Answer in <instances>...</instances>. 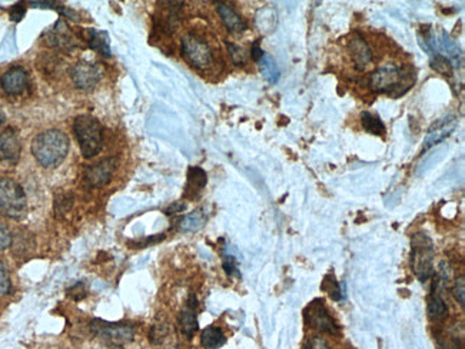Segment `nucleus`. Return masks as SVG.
I'll return each instance as SVG.
<instances>
[{
  "label": "nucleus",
  "mask_w": 465,
  "mask_h": 349,
  "mask_svg": "<svg viewBox=\"0 0 465 349\" xmlns=\"http://www.w3.org/2000/svg\"><path fill=\"white\" fill-rule=\"evenodd\" d=\"M149 341L155 346V349H178L171 325L166 322H158L152 326L149 332Z\"/></svg>",
  "instance_id": "f3484780"
},
{
  "label": "nucleus",
  "mask_w": 465,
  "mask_h": 349,
  "mask_svg": "<svg viewBox=\"0 0 465 349\" xmlns=\"http://www.w3.org/2000/svg\"><path fill=\"white\" fill-rule=\"evenodd\" d=\"M69 152V138L57 129L45 130L32 142V154L44 168H56Z\"/></svg>",
  "instance_id": "f03ea898"
},
{
  "label": "nucleus",
  "mask_w": 465,
  "mask_h": 349,
  "mask_svg": "<svg viewBox=\"0 0 465 349\" xmlns=\"http://www.w3.org/2000/svg\"><path fill=\"white\" fill-rule=\"evenodd\" d=\"M73 205V195L71 193H62L57 196L55 201V213L56 216H63L66 215Z\"/></svg>",
  "instance_id": "cd10ccee"
},
{
  "label": "nucleus",
  "mask_w": 465,
  "mask_h": 349,
  "mask_svg": "<svg viewBox=\"0 0 465 349\" xmlns=\"http://www.w3.org/2000/svg\"><path fill=\"white\" fill-rule=\"evenodd\" d=\"M322 289H325L334 301H341L343 299L341 287H340V283H338L334 279V276H327L325 278V280L322 283Z\"/></svg>",
  "instance_id": "c85d7f7f"
},
{
  "label": "nucleus",
  "mask_w": 465,
  "mask_h": 349,
  "mask_svg": "<svg viewBox=\"0 0 465 349\" xmlns=\"http://www.w3.org/2000/svg\"><path fill=\"white\" fill-rule=\"evenodd\" d=\"M206 224V215L203 211L198 209V211H194L192 213H189L186 216H183L178 228L181 232H197L199 229L203 228V225Z\"/></svg>",
  "instance_id": "5701e85b"
},
{
  "label": "nucleus",
  "mask_w": 465,
  "mask_h": 349,
  "mask_svg": "<svg viewBox=\"0 0 465 349\" xmlns=\"http://www.w3.org/2000/svg\"><path fill=\"white\" fill-rule=\"evenodd\" d=\"M71 78L78 89L91 92L98 86L102 78V72L98 64L89 62H79L72 68Z\"/></svg>",
  "instance_id": "9d476101"
},
{
  "label": "nucleus",
  "mask_w": 465,
  "mask_h": 349,
  "mask_svg": "<svg viewBox=\"0 0 465 349\" xmlns=\"http://www.w3.org/2000/svg\"><path fill=\"white\" fill-rule=\"evenodd\" d=\"M217 12L222 20V24L230 33H242L248 29L245 19L228 3H217Z\"/></svg>",
  "instance_id": "dca6fc26"
},
{
  "label": "nucleus",
  "mask_w": 465,
  "mask_h": 349,
  "mask_svg": "<svg viewBox=\"0 0 465 349\" xmlns=\"http://www.w3.org/2000/svg\"><path fill=\"white\" fill-rule=\"evenodd\" d=\"M226 48H228V53H229L232 62H234L235 64H238V66H242V64L246 63L248 53L242 46L237 45V43L226 42Z\"/></svg>",
  "instance_id": "bb28decb"
},
{
  "label": "nucleus",
  "mask_w": 465,
  "mask_h": 349,
  "mask_svg": "<svg viewBox=\"0 0 465 349\" xmlns=\"http://www.w3.org/2000/svg\"><path fill=\"white\" fill-rule=\"evenodd\" d=\"M444 287H446V285H442L441 282L435 280L432 291L428 296V316L435 322L446 319L447 315H448V305H447L446 301H444V298L439 292Z\"/></svg>",
  "instance_id": "6ab92c4d"
},
{
  "label": "nucleus",
  "mask_w": 465,
  "mask_h": 349,
  "mask_svg": "<svg viewBox=\"0 0 465 349\" xmlns=\"http://www.w3.org/2000/svg\"><path fill=\"white\" fill-rule=\"evenodd\" d=\"M20 156V141L12 127L0 132V163L15 165Z\"/></svg>",
  "instance_id": "ddd939ff"
},
{
  "label": "nucleus",
  "mask_w": 465,
  "mask_h": 349,
  "mask_svg": "<svg viewBox=\"0 0 465 349\" xmlns=\"http://www.w3.org/2000/svg\"><path fill=\"white\" fill-rule=\"evenodd\" d=\"M46 43L52 48H62L69 49L75 46L73 36L68 28V25L63 20H59L57 24L45 33Z\"/></svg>",
  "instance_id": "a211bd4d"
},
{
  "label": "nucleus",
  "mask_w": 465,
  "mask_h": 349,
  "mask_svg": "<svg viewBox=\"0 0 465 349\" xmlns=\"http://www.w3.org/2000/svg\"><path fill=\"white\" fill-rule=\"evenodd\" d=\"M224 269L225 272L232 276V275H235L238 274V267H237V259L234 256H225L224 258Z\"/></svg>",
  "instance_id": "c9c22d12"
},
{
  "label": "nucleus",
  "mask_w": 465,
  "mask_h": 349,
  "mask_svg": "<svg viewBox=\"0 0 465 349\" xmlns=\"http://www.w3.org/2000/svg\"><path fill=\"white\" fill-rule=\"evenodd\" d=\"M10 287H12V283H10L8 269L2 262H0V296H5L6 294H9Z\"/></svg>",
  "instance_id": "7c9ffc66"
},
{
  "label": "nucleus",
  "mask_w": 465,
  "mask_h": 349,
  "mask_svg": "<svg viewBox=\"0 0 465 349\" xmlns=\"http://www.w3.org/2000/svg\"><path fill=\"white\" fill-rule=\"evenodd\" d=\"M361 125L365 132L372 135H384L385 134V125L379 119V116L371 114V112H363L361 114Z\"/></svg>",
  "instance_id": "393cba45"
},
{
  "label": "nucleus",
  "mask_w": 465,
  "mask_h": 349,
  "mask_svg": "<svg viewBox=\"0 0 465 349\" xmlns=\"http://www.w3.org/2000/svg\"><path fill=\"white\" fill-rule=\"evenodd\" d=\"M0 86H2V89L10 96L22 95L29 86L28 72L20 66L12 68L0 78Z\"/></svg>",
  "instance_id": "f8f14e48"
},
{
  "label": "nucleus",
  "mask_w": 465,
  "mask_h": 349,
  "mask_svg": "<svg viewBox=\"0 0 465 349\" xmlns=\"http://www.w3.org/2000/svg\"><path fill=\"white\" fill-rule=\"evenodd\" d=\"M9 15H10V19L13 21H20V20H22L25 17V15H26V6H25V3H16V5H13L10 8V10H9Z\"/></svg>",
  "instance_id": "473e14b6"
},
{
  "label": "nucleus",
  "mask_w": 465,
  "mask_h": 349,
  "mask_svg": "<svg viewBox=\"0 0 465 349\" xmlns=\"http://www.w3.org/2000/svg\"><path fill=\"white\" fill-rule=\"evenodd\" d=\"M226 343V337L218 326H208L202 331L201 345L203 349H219Z\"/></svg>",
  "instance_id": "4be33fe9"
},
{
  "label": "nucleus",
  "mask_w": 465,
  "mask_h": 349,
  "mask_svg": "<svg viewBox=\"0 0 465 349\" xmlns=\"http://www.w3.org/2000/svg\"><path fill=\"white\" fill-rule=\"evenodd\" d=\"M118 166L116 158H107L92 166H88L84 170V181L91 188H100L107 185Z\"/></svg>",
  "instance_id": "9b49d317"
},
{
  "label": "nucleus",
  "mask_w": 465,
  "mask_h": 349,
  "mask_svg": "<svg viewBox=\"0 0 465 349\" xmlns=\"http://www.w3.org/2000/svg\"><path fill=\"white\" fill-rule=\"evenodd\" d=\"M258 66L261 71V75L269 82V83H277L281 78V72L277 66V63L272 59L271 55L265 53L262 59L258 62Z\"/></svg>",
  "instance_id": "b1692460"
},
{
  "label": "nucleus",
  "mask_w": 465,
  "mask_h": 349,
  "mask_svg": "<svg viewBox=\"0 0 465 349\" xmlns=\"http://www.w3.org/2000/svg\"><path fill=\"white\" fill-rule=\"evenodd\" d=\"M304 315L307 325H309L313 330L327 332L329 335H336L340 332V326L336 325V322L329 315L322 299H316L311 302L305 308Z\"/></svg>",
  "instance_id": "6e6552de"
},
{
  "label": "nucleus",
  "mask_w": 465,
  "mask_h": 349,
  "mask_svg": "<svg viewBox=\"0 0 465 349\" xmlns=\"http://www.w3.org/2000/svg\"><path fill=\"white\" fill-rule=\"evenodd\" d=\"M89 326L95 337L111 345L122 346L125 343H129L135 338V326L131 323L93 319Z\"/></svg>",
  "instance_id": "0eeeda50"
},
{
  "label": "nucleus",
  "mask_w": 465,
  "mask_h": 349,
  "mask_svg": "<svg viewBox=\"0 0 465 349\" xmlns=\"http://www.w3.org/2000/svg\"><path fill=\"white\" fill-rule=\"evenodd\" d=\"M347 49L352 60L354 68L359 72L365 71L374 60V52L361 32H354L351 35Z\"/></svg>",
  "instance_id": "1a4fd4ad"
},
{
  "label": "nucleus",
  "mask_w": 465,
  "mask_h": 349,
  "mask_svg": "<svg viewBox=\"0 0 465 349\" xmlns=\"http://www.w3.org/2000/svg\"><path fill=\"white\" fill-rule=\"evenodd\" d=\"M178 326L188 339H191L198 331V318H197V298L194 295L189 296L186 307L181 311L178 316Z\"/></svg>",
  "instance_id": "2eb2a0df"
},
{
  "label": "nucleus",
  "mask_w": 465,
  "mask_h": 349,
  "mask_svg": "<svg viewBox=\"0 0 465 349\" xmlns=\"http://www.w3.org/2000/svg\"><path fill=\"white\" fill-rule=\"evenodd\" d=\"M453 295H454L455 301L461 305V308H464V305H465V280H464V276L457 278V280L454 283V288H453Z\"/></svg>",
  "instance_id": "c756f323"
},
{
  "label": "nucleus",
  "mask_w": 465,
  "mask_h": 349,
  "mask_svg": "<svg viewBox=\"0 0 465 349\" xmlns=\"http://www.w3.org/2000/svg\"><path fill=\"white\" fill-rule=\"evenodd\" d=\"M206 184H208L206 172L199 166H191L188 169V184H186L185 196L195 198V196H198L202 192Z\"/></svg>",
  "instance_id": "aec40b11"
},
{
  "label": "nucleus",
  "mask_w": 465,
  "mask_h": 349,
  "mask_svg": "<svg viewBox=\"0 0 465 349\" xmlns=\"http://www.w3.org/2000/svg\"><path fill=\"white\" fill-rule=\"evenodd\" d=\"M185 208H186V205H185V204H179V202H176V204H174L172 206H169V208L165 211V213H166V215L178 213V212H182Z\"/></svg>",
  "instance_id": "4c0bfd02"
},
{
  "label": "nucleus",
  "mask_w": 465,
  "mask_h": 349,
  "mask_svg": "<svg viewBox=\"0 0 465 349\" xmlns=\"http://www.w3.org/2000/svg\"><path fill=\"white\" fill-rule=\"evenodd\" d=\"M457 126V120L453 116H448L447 120L441 119L439 122L434 123L432 127L428 130V134L424 141V147H422V154L431 149L432 146L441 143L442 141H446L453 132Z\"/></svg>",
  "instance_id": "4468645a"
},
{
  "label": "nucleus",
  "mask_w": 465,
  "mask_h": 349,
  "mask_svg": "<svg viewBox=\"0 0 465 349\" xmlns=\"http://www.w3.org/2000/svg\"><path fill=\"white\" fill-rule=\"evenodd\" d=\"M68 295H69L72 299H75V301H80V299H83L84 296L88 295V292H86V289H84L83 283L79 282V283H76V285H73L72 288L68 289Z\"/></svg>",
  "instance_id": "72a5a7b5"
},
{
  "label": "nucleus",
  "mask_w": 465,
  "mask_h": 349,
  "mask_svg": "<svg viewBox=\"0 0 465 349\" xmlns=\"http://www.w3.org/2000/svg\"><path fill=\"white\" fill-rule=\"evenodd\" d=\"M264 55H265V52H264V49L259 46V42L253 43L252 48H250V57H252V60L258 63V62L262 59Z\"/></svg>",
  "instance_id": "e433bc0d"
},
{
  "label": "nucleus",
  "mask_w": 465,
  "mask_h": 349,
  "mask_svg": "<svg viewBox=\"0 0 465 349\" xmlns=\"http://www.w3.org/2000/svg\"><path fill=\"white\" fill-rule=\"evenodd\" d=\"M431 55V66L434 71H437L438 73H441L442 76H451L453 75V64L450 63V60L447 57H444L439 53H430Z\"/></svg>",
  "instance_id": "a878e982"
},
{
  "label": "nucleus",
  "mask_w": 465,
  "mask_h": 349,
  "mask_svg": "<svg viewBox=\"0 0 465 349\" xmlns=\"http://www.w3.org/2000/svg\"><path fill=\"white\" fill-rule=\"evenodd\" d=\"M84 40L88 42V46L98 53L103 56H111V48H109V39L104 32H98L95 29L86 30V37Z\"/></svg>",
  "instance_id": "412c9836"
},
{
  "label": "nucleus",
  "mask_w": 465,
  "mask_h": 349,
  "mask_svg": "<svg viewBox=\"0 0 465 349\" xmlns=\"http://www.w3.org/2000/svg\"><path fill=\"white\" fill-rule=\"evenodd\" d=\"M408 68H401L395 63H387L371 72L368 87L378 95L399 98L405 95L414 84L415 78Z\"/></svg>",
  "instance_id": "f257e3e1"
},
{
  "label": "nucleus",
  "mask_w": 465,
  "mask_h": 349,
  "mask_svg": "<svg viewBox=\"0 0 465 349\" xmlns=\"http://www.w3.org/2000/svg\"><path fill=\"white\" fill-rule=\"evenodd\" d=\"M73 132L84 158H93L102 150L103 127L96 118L89 115L78 116L73 122Z\"/></svg>",
  "instance_id": "7ed1b4c3"
},
{
  "label": "nucleus",
  "mask_w": 465,
  "mask_h": 349,
  "mask_svg": "<svg viewBox=\"0 0 465 349\" xmlns=\"http://www.w3.org/2000/svg\"><path fill=\"white\" fill-rule=\"evenodd\" d=\"M304 349H331L329 345L327 343V341L321 337H312L307 345L304 346Z\"/></svg>",
  "instance_id": "f704fd0d"
},
{
  "label": "nucleus",
  "mask_w": 465,
  "mask_h": 349,
  "mask_svg": "<svg viewBox=\"0 0 465 349\" xmlns=\"http://www.w3.org/2000/svg\"><path fill=\"white\" fill-rule=\"evenodd\" d=\"M435 249L431 238L426 233L414 235L411 241V268L421 282H427L434 275Z\"/></svg>",
  "instance_id": "20e7f679"
},
{
  "label": "nucleus",
  "mask_w": 465,
  "mask_h": 349,
  "mask_svg": "<svg viewBox=\"0 0 465 349\" xmlns=\"http://www.w3.org/2000/svg\"><path fill=\"white\" fill-rule=\"evenodd\" d=\"M183 59L198 71H209L214 66V51L209 43L197 33H188L181 40Z\"/></svg>",
  "instance_id": "423d86ee"
},
{
  "label": "nucleus",
  "mask_w": 465,
  "mask_h": 349,
  "mask_svg": "<svg viewBox=\"0 0 465 349\" xmlns=\"http://www.w3.org/2000/svg\"><path fill=\"white\" fill-rule=\"evenodd\" d=\"M28 212L24 188L10 178L0 179V215L10 220H22Z\"/></svg>",
  "instance_id": "39448f33"
},
{
  "label": "nucleus",
  "mask_w": 465,
  "mask_h": 349,
  "mask_svg": "<svg viewBox=\"0 0 465 349\" xmlns=\"http://www.w3.org/2000/svg\"><path fill=\"white\" fill-rule=\"evenodd\" d=\"M13 242V236L6 226L0 224V251L8 249Z\"/></svg>",
  "instance_id": "2f4dec72"
}]
</instances>
